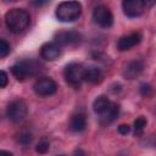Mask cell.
I'll use <instances>...</instances> for the list:
<instances>
[{
  "label": "cell",
  "instance_id": "obj_3",
  "mask_svg": "<svg viewBox=\"0 0 156 156\" xmlns=\"http://www.w3.org/2000/svg\"><path fill=\"white\" fill-rule=\"evenodd\" d=\"M55 15L60 22H73L82 15V5L78 1H62L57 5Z\"/></svg>",
  "mask_w": 156,
  "mask_h": 156
},
{
  "label": "cell",
  "instance_id": "obj_26",
  "mask_svg": "<svg viewBox=\"0 0 156 156\" xmlns=\"http://www.w3.org/2000/svg\"><path fill=\"white\" fill-rule=\"evenodd\" d=\"M32 4H33V5H37V6H41V5L46 4V1H33Z\"/></svg>",
  "mask_w": 156,
  "mask_h": 156
},
{
  "label": "cell",
  "instance_id": "obj_10",
  "mask_svg": "<svg viewBox=\"0 0 156 156\" xmlns=\"http://www.w3.org/2000/svg\"><path fill=\"white\" fill-rule=\"evenodd\" d=\"M141 41V34L138 32H133L129 33L127 35H123L118 39L117 41V49L119 51H126L129 50L132 48H134L135 45H138Z\"/></svg>",
  "mask_w": 156,
  "mask_h": 156
},
{
  "label": "cell",
  "instance_id": "obj_4",
  "mask_svg": "<svg viewBox=\"0 0 156 156\" xmlns=\"http://www.w3.org/2000/svg\"><path fill=\"white\" fill-rule=\"evenodd\" d=\"M83 72H84V67L82 63L78 62L68 63L63 69V77L66 83L73 88H79L83 82Z\"/></svg>",
  "mask_w": 156,
  "mask_h": 156
},
{
  "label": "cell",
  "instance_id": "obj_6",
  "mask_svg": "<svg viewBox=\"0 0 156 156\" xmlns=\"http://www.w3.org/2000/svg\"><path fill=\"white\" fill-rule=\"evenodd\" d=\"M55 41L58 46H76L79 45L83 40L82 34L78 30H61L57 32L54 37Z\"/></svg>",
  "mask_w": 156,
  "mask_h": 156
},
{
  "label": "cell",
  "instance_id": "obj_11",
  "mask_svg": "<svg viewBox=\"0 0 156 156\" xmlns=\"http://www.w3.org/2000/svg\"><path fill=\"white\" fill-rule=\"evenodd\" d=\"M40 56L46 61H55L61 56V48L54 41L45 43L40 48Z\"/></svg>",
  "mask_w": 156,
  "mask_h": 156
},
{
  "label": "cell",
  "instance_id": "obj_5",
  "mask_svg": "<svg viewBox=\"0 0 156 156\" xmlns=\"http://www.w3.org/2000/svg\"><path fill=\"white\" fill-rule=\"evenodd\" d=\"M27 113H28V106H27L26 101H23L21 99L13 100L7 105L6 116L13 123L22 122L27 117Z\"/></svg>",
  "mask_w": 156,
  "mask_h": 156
},
{
  "label": "cell",
  "instance_id": "obj_2",
  "mask_svg": "<svg viewBox=\"0 0 156 156\" xmlns=\"http://www.w3.org/2000/svg\"><path fill=\"white\" fill-rule=\"evenodd\" d=\"M5 23L10 32L21 33L30 23V16L24 9H11L5 15Z\"/></svg>",
  "mask_w": 156,
  "mask_h": 156
},
{
  "label": "cell",
  "instance_id": "obj_16",
  "mask_svg": "<svg viewBox=\"0 0 156 156\" xmlns=\"http://www.w3.org/2000/svg\"><path fill=\"white\" fill-rule=\"evenodd\" d=\"M110 104L111 102H110V100L106 96L100 95V96H98L94 100V102H93V110H94L95 113L101 115V113H104L107 110V107L110 106Z\"/></svg>",
  "mask_w": 156,
  "mask_h": 156
},
{
  "label": "cell",
  "instance_id": "obj_23",
  "mask_svg": "<svg viewBox=\"0 0 156 156\" xmlns=\"http://www.w3.org/2000/svg\"><path fill=\"white\" fill-rule=\"evenodd\" d=\"M129 132H130V127L128 124H121V126H118V133L119 134L127 135Z\"/></svg>",
  "mask_w": 156,
  "mask_h": 156
},
{
  "label": "cell",
  "instance_id": "obj_24",
  "mask_svg": "<svg viewBox=\"0 0 156 156\" xmlns=\"http://www.w3.org/2000/svg\"><path fill=\"white\" fill-rule=\"evenodd\" d=\"M72 156H85V154H84V151H83V150L77 149V150L73 152V155H72Z\"/></svg>",
  "mask_w": 156,
  "mask_h": 156
},
{
  "label": "cell",
  "instance_id": "obj_22",
  "mask_svg": "<svg viewBox=\"0 0 156 156\" xmlns=\"http://www.w3.org/2000/svg\"><path fill=\"white\" fill-rule=\"evenodd\" d=\"M9 83V76L5 71L0 69V88H5Z\"/></svg>",
  "mask_w": 156,
  "mask_h": 156
},
{
  "label": "cell",
  "instance_id": "obj_18",
  "mask_svg": "<svg viewBox=\"0 0 156 156\" xmlns=\"http://www.w3.org/2000/svg\"><path fill=\"white\" fill-rule=\"evenodd\" d=\"M33 140V135L29 132H21L17 136V141L22 145H29Z\"/></svg>",
  "mask_w": 156,
  "mask_h": 156
},
{
  "label": "cell",
  "instance_id": "obj_19",
  "mask_svg": "<svg viewBox=\"0 0 156 156\" xmlns=\"http://www.w3.org/2000/svg\"><path fill=\"white\" fill-rule=\"evenodd\" d=\"M10 51H11V46H10L9 41L0 38V58L6 57L10 54Z\"/></svg>",
  "mask_w": 156,
  "mask_h": 156
},
{
  "label": "cell",
  "instance_id": "obj_1",
  "mask_svg": "<svg viewBox=\"0 0 156 156\" xmlns=\"http://www.w3.org/2000/svg\"><path fill=\"white\" fill-rule=\"evenodd\" d=\"M44 69V66L37 60H22L11 66V73L17 80H26L29 77L39 76Z\"/></svg>",
  "mask_w": 156,
  "mask_h": 156
},
{
  "label": "cell",
  "instance_id": "obj_27",
  "mask_svg": "<svg viewBox=\"0 0 156 156\" xmlns=\"http://www.w3.org/2000/svg\"><path fill=\"white\" fill-rule=\"evenodd\" d=\"M57 156H65V155H57Z\"/></svg>",
  "mask_w": 156,
  "mask_h": 156
},
{
  "label": "cell",
  "instance_id": "obj_7",
  "mask_svg": "<svg viewBox=\"0 0 156 156\" xmlns=\"http://www.w3.org/2000/svg\"><path fill=\"white\" fill-rule=\"evenodd\" d=\"M33 90L39 96H50L56 93L57 84L50 77H40L34 82Z\"/></svg>",
  "mask_w": 156,
  "mask_h": 156
},
{
  "label": "cell",
  "instance_id": "obj_20",
  "mask_svg": "<svg viewBox=\"0 0 156 156\" xmlns=\"http://www.w3.org/2000/svg\"><path fill=\"white\" fill-rule=\"evenodd\" d=\"M49 149H50V143H49L46 139L39 140V143H38L37 146H35V151H37L38 154H46V152L49 151Z\"/></svg>",
  "mask_w": 156,
  "mask_h": 156
},
{
  "label": "cell",
  "instance_id": "obj_12",
  "mask_svg": "<svg viewBox=\"0 0 156 156\" xmlns=\"http://www.w3.org/2000/svg\"><path fill=\"white\" fill-rule=\"evenodd\" d=\"M83 80H87L91 84H100L104 80L102 71L96 66H89L84 68L83 72Z\"/></svg>",
  "mask_w": 156,
  "mask_h": 156
},
{
  "label": "cell",
  "instance_id": "obj_17",
  "mask_svg": "<svg viewBox=\"0 0 156 156\" xmlns=\"http://www.w3.org/2000/svg\"><path fill=\"white\" fill-rule=\"evenodd\" d=\"M145 127H146V119L144 117H138L134 121V134H135V136L140 135L144 132Z\"/></svg>",
  "mask_w": 156,
  "mask_h": 156
},
{
  "label": "cell",
  "instance_id": "obj_9",
  "mask_svg": "<svg viewBox=\"0 0 156 156\" xmlns=\"http://www.w3.org/2000/svg\"><path fill=\"white\" fill-rule=\"evenodd\" d=\"M147 4L144 0H124L122 2L123 12L129 18H136L145 12Z\"/></svg>",
  "mask_w": 156,
  "mask_h": 156
},
{
  "label": "cell",
  "instance_id": "obj_13",
  "mask_svg": "<svg viewBox=\"0 0 156 156\" xmlns=\"http://www.w3.org/2000/svg\"><path fill=\"white\" fill-rule=\"evenodd\" d=\"M143 69H144V63H143V61H140V60H134V61L129 62V63L126 66V68H124V71H123V77H124L126 79H129V80L135 79L136 77L140 76V73L143 72Z\"/></svg>",
  "mask_w": 156,
  "mask_h": 156
},
{
  "label": "cell",
  "instance_id": "obj_14",
  "mask_svg": "<svg viewBox=\"0 0 156 156\" xmlns=\"http://www.w3.org/2000/svg\"><path fill=\"white\" fill-rule=\"evenodd\" d=\"M119 115V105L118 104H110V106L107 107V110L101 113L100 116V123L102 126H107L110 123H112L113 121L117 119Z\"/></svg>",
  "mask_w": 156,
  "mask_h": 156
},
{
  "label": "cell",
  "instance_id": "obj_15",
  "mask_svg": "<svg viewBox=\"0 0 156 156\" xmlns=\"http://www.w3.org/2000/svg\"><path fill=\"white\" fill-rule=\"evenodd\" d=\"M87 128V117L84 113H76L71 117L69 129L73 133H82Z\"/></svg>",
  "mask_w": 156,
  "mask_h": 156
},
{
  "label": "cell",
  "instance_id": "obj_8",
  "mask_svg": "<svg viewBox=\"0 0 156 156\" xmlns=\"http://www.w3.org/2000/svg\"><path fill=\"white\" fill-rule=\"evenodd\" d=\"M93 21L101 28H110L113 24V15L105 5H99L93 11Z\"/></svg>",
  "mask_w": 156,
  "mask_h": 156
},
{
  "label": "cell",
  "instance_id": "obj_25",
  "mask_svg": "<svg viewBox=\"0 0 156 156\" xmlns=\"http://www.w3.org/2000/svg\"><path fill=\"white\" fill-rule=\"evenodd\" d=\"M0 156H13V155L7 150H0Z\"/></svg>",
  "mask_w": 156,
  "mask_h": 156
},
{
  "label": "cell",
  "instance_id": "obj_21",
  "mask_svg": "<svg viewBox=\"0 0 156 156\" xmlns=\"http://www.w3.org/2000/svg\"><path fill=\"white\" fill-rule=\"evenodd\" d=\"M139 90H140V94H141L143 96H145V98H149V96H151V94H152V87H151L149 83H143V84L140 85Z\"/></svg>",
  "mask_w": 156,
  "mask_h": 156
}]
</instances>
